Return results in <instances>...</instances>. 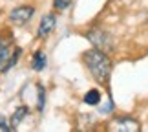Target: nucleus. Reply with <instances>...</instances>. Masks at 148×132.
Returning a JSON list of instances; mask_svg holds the SVG:
<instances>
[{"mask_svg": "<svg viewBox=\"0 0 148 132\" xmlns=\"http://www.w3.org/2000/svg\"><path fill=\"white\" fill-rule=\"evenodd\" d=\"M101 92L97 90V88H92V90H88L86 94H84V97H82V101L86 103V105H90V106H97V105H101Z\"/></svg>", "mask_w": 148, "mask_h": 132, "instance_id": "obj_9", "label": "nucleus"}, {"mask_svg": "<svg viewBox=\"0 0 148 132\" xmlns=\"http://www.w3.org/2000/svg\"><path fill=\"white\" fill-rule=\"evenodd\" d=\"M35 15V6H29V4H24V6H16L9 11L8 15V22L13 26H26L27 22L33 19Z\"/></svg>", "mask_w": 148, "mask_h": 132, "instance_id": "obj_3", "label": "nucleus"}, {"mask_svg": "<svg viewBox=\"0 0 148 132\" xmlns=\"http://www.w3.org/2000/svg\"><path fill=\"white\" fill-rule=\"evenodd\" d=\"M20 53H22V48H18V46H15V50H13V55H11V59L8 61V64H5V66H4L0 72H2V73H8V72L11 70V68H13V66L16 64V62H18V59H20Z\"/></svg>", "mask_w": 148, "mask_h": 132, "instance_id": "obj_11", "label": "nucleus"}, {"mask_svg": "<svg viewBox=\"0 0 148 132\" xmlns=\"http://www.w3.org/2000/svg\"><path fill=\"white\" fill-rule=\"evenodd\" d=\"M139 129V123L132 117H115L110 123V130L115 132H137Z\"/></svg>", "mask_w": 148, "mask_h": 132, "instance_id": "obj_6", "label": "nucleus"}, {"mask_svg": "<svg viewBox=\"0 0 148 132\" xmlns=\"http://www.w3.org/2000/svg\"><path fill=\"white\" fill-rule=\"evenodd\" d=\"M27 116H29V106L27 105H22V106L16 108V110L13 112V116H11V127H13V130L18 129V125L24 121Z\"/></svg>", "mask_w": 148, "mask_h": 132, "instance_id": "obj_8", "label": "nucleus"}, {"mask_svg": "<svg viewBox=\"0 0 148 132\" xmlns=\"http://www.w3.org/2000/svg\"><path fill=\"white\" fill-rule=\"evenodd\" d=\"M55 26H57V15L55 13H46L40 19V24L37 28V39H40V41L48 39L51 33H53Z\"/></svg>", "mask_w": 148, "mask_h": 132, "instance_id": "obj_5", "label": "nucleus"}, {"mask_svg": "<svg viewBox=\"0 0 148 132\" xmlns=\"http://www.w3.org/2000/svg\"><path fill=\"white\" fill-rule=\"evenodd\" d=\"M81 61H82V64L86 66V70L90 72V75H92L101 86L108 88L110 75H112V59L108 57V53L93 48V50L84 51Z\"/></svg>", "mask_w": 148, "mask_h": 132, "instance_id": "obj_1", "label": "nucleus"}, {"mask_svg": "<svg viewBox=\"0 0 148 132\" xmlns=\"http://www.w3.org/2000/svg\"><path fill=\"white\" fill-rule=\"evenodd\" d=\"M86 39L93 44V48H97L104 53H112L113 51V39L108 31H104L102 28H92L86 31Z\"/></svg>", "mask_w": 148, "mask_h": 132, "instance_id": "obj_2", "label": "nucleus"}, {"mask_svg": "<svg viewBox=\"0 0 148 132\" xmlns=\"http://www.w3.org/2000/svg\"><path fill=\"white\" fill-rule=\"evenodd\" d=\"M44 106H46V88L37 83V110L44 112Z\"/></svg>", "mask_w": 148, "mask_h": 132, "instance_id": "obj_10", "label": "nucleus"}, {"mask_svg": "<svg viewBox=\"0 0 148 132\" xmlns=\"http://www.w3.org/2000/svg\"><path fill=\"white\" fill-rule=\"evenodd\" d=\"M73 0H53V9L57 11H66L71 6Z\"/></svg>", "mask_w": 148, "mask_h": 132, "instance_id": "obj_12", "label": "nucleus"}, {"mask_svg": "<svg viewBox=\"0 0 148 132\" xmlns=\"http://www.w3.org/2000/svg\"><path fill=\"white\" fill-rule=\"evenodd\" d=\"M46 64H48V57H46V53H44L42 50L33 51V55H31V70L42 72L44 68H46Z\"/></svg>", "mask_w": 148, "mask_h": 132, "instance_id": "obj_7", "label": "nucleus"}, {"mask_svg": "<svg viewBox=\"0 0 148 132\" xmlns=\"http://www.w3.org/2000/svg\"><path fill=\"white\" fill-rule=\"evenodd\" d=\"M0 130H4V132H11V130H13L11 123H8V119H5L4 116H0Z\"/></svg>", "mask_w": 148, "mask_h": 132, "instance_id": "obj_13", "label": "nucleus"}, {"mask_svg": "<svg viewBox=\"0 0 148 132\" xmlns=\"http://www.w3.org/2000/svg\"><path fill=\"white\" fill-rule=\"evenodd\" d=\"M15 50V41H13V33L8 28L0 30V70L8 64V61L11 59Z\"/></svg>", "mask_w": 148, "mask_h": 132, "instance_id": "obj_4", "label": "nucleus"}]
</instances>
